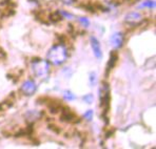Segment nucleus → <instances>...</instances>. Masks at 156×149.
Wrapping results in <instances>:
<instances>
[{
	"label": "nucleus",
	"mask_w": 156,
	"mask_h": 149,
	"mask_svg": "<svg viewBox=\"0 0 156 149\" xmlns=\"http://www.w3.org/2000/svg\"><path fill=\"white\" fill-rule=\"evenodd\" d=\"M125 21L127 22V23H130V24H138L139 22L143 21V16L137 12L129 13L125 17Z\"/></svg>",
	"instance_id": "obj_5"
},
{
	"label": "nucleus",
	"mask_w": 156,
	"mask_h": 149,
	"mask_svg": "<svg viewBox=\"0 0 156 149\" xmlns=\"http://www.w3.org/2000/svg\"><path fill=\"white\" fill-rule=\"evenodd\" d=\"M118 60V57L115 52H112L111 54V57H110V60H109V63H108V66H107V72L111 70L112 68L114 67V65L116 64V61Z\"/></svg>",
	"instance_id": "obj_8"
},
{
	"label": "nucleus",
	"mask_w": 156,
	"mask_h": 149,
	"mask_svg": "<svg viewBox=\"0 0 156 149\" xmlns=\"http://www.w3.org/2000/svg\"><path fill=\"white\" fill-rule=\"evenodd\" d=\"M33 74L38 78H47L50 74V63L42 59H38L32 62L31 65Z\"/></svg>",
	"instance_id": "obj_2"
},
{
	"label": "nucleus",
	"mask_w": 156,
	"mask_h": 149,
	"mask_svg": "<svg viewBox=\"0 0 156 149\" xmlns=\"http://www.w3.org/2000/svg\"><path fill=\"white\" fill-rule=\"evenodd\" d=\"M139 8H155V2L153 0H147V1L143 2L139 5Z\"/></svg>",
	"instance_id": "obj_10"
},
{
	"label": "nucleus",
	"mask_w": 156,
	"mask_h": 149,
	"mask_svg": "<svg viewBox=\"0 0 156 149\" xmlns=\"http://www.w3.org/2000/svg\"><path fill=\"white\" fill-rule=\"evenodd\" d=\"M93 100H94V97H93V95H91V93H89V95H87L83 97V101L88 103V104H91V103L93 102Z\"/></svg>",
	"instance_id": "obj_13"
},
{
	"label": "nucleus",
	"mask_w": 156,
	"mask_h": 149,
	"mask_svg": "<svg viewBox=\"0 0 156 149\" xmlns=\"http://www.w3.org/2000/svg\"><path fill=\"white\" fill-rule=\"evenodd\" d=\"M91 46L92 49H93V52L95 55V57L97 59H101L102 58V50L101 47H100L99 41L97 40L95 37H91Z\"/></svg>",
	"instance_id": "obj_6"
},
{
	"label": "nucleus",
	"mask_w": 156,
	"mask_h": 149,
	"mask_svg": "<svg viewBox=\"0 0 156 149\" xmlns=\"http://www.w3.org/2000/svg\"><path fill=\"white\" fill-rule=\"evenodd\" d=\"M36 89H37V86H36V83L33 80H27V81L23 82V84L21 85V91L26 96L34 95Z\"/></svg>",
	"instance_id": "obj_3"
},
{
	"label": "nucleus",
	"mask_w": 156,
	"mask_h": 149,
	"mask_svg": "<svg viewBox=\"0 0 156 149\" xmlns=\"http://www.w3.org/2000/svg\"><path fill=\"white\" fill-rule=\"evenodd\" d=\"M75 119H77L76 117H75V114L73 113V112H71L70 110H66L62 111V113H61V120L62 121H66V122H74Z\"/></svg>",
	"instance_id": "obj_7"
},
{
	"label": "nucleus",
	"mask_w": 156,
	"mask_h": 149,
	"mask_svg": "<svg viewBox=\"0 0 156 149\" xmlns=\"http://www.w3.org/2000/svg\"><path fill=\"white\" fill-rule=\"evenodd\" d=\"M63 98H65L66 101H73L76 99V96H75L72 91L66 90V91H63Z\"/></svg>",
	"instance_id": "obj_9"
},
{
	"label": "nucleus",
	"mask_w": 156,
	"mask_h": 149,
	"mask_svg": "<svg viewBox=\"0 0 156 149\" xmlns=\"http://www.w3.org/2000/svg\"><path fill=\"white\" fill-rule=\"evenodd\" d=\"M78 20H79V22L82 24V26H84V27H88L89 25H90V21H89V19H88V18H86V17H80Z\"/></svg>",
	"instance_id": "obj_12"
},
{
	"label": "nucleus",
	"mask_w": 156,
	"mask_h": 149,
	"mask_svg": "<svg viewBox=\"0 0 156 149\" xmlns=\"http://www.w3.org/2000/svg\"><path fill=\"white\" fill-rule=\"evenodd\" d=\"M90 86L91 87H94L96 85V83H97V75H96V73H91L90 74Z\"/></svg>",
	"instance_id": "obj_11"
},
{
	"label": "nucleus",
	"mask_w": 156,
	"mask_h": 149,
	"mask_svg": "<svg viewBox=\"0 0 156 149\" xmlns=\"http://www.w3.org/2000/svg\"><path fill=\"white\" fill-rule=\"evenodd\" d=\"M60 1H62L65 4H73L75 2V0H60Z\"/></svg>",
	"instance_id": "obj_16"
},
{
	"label": "nucleus",
	"mask_w": 156,
	"mask_h": 149,
	"mask_svg": "<svg viewBox=\"0 0 156 149\" xmlns=\"http://www.w3.org/2000/svg\"><path fill=\"white\" fill-rule=\"evenodd\" d=\"M123 34L120 33V32H117V33H114L113 35L111 36V39H110V42H111L112 46L114 49H120L123 44Z\"/></svg>",
	"instance_id": "obj_4"
},
{
	"label": "nucleus",
	"mask_w": 156,
	"mask_h": 149,
	"mask_svg": "<svg viewBox=\"0 0 156 149\" xmlns=\"http://www.w3.org/2000/svg\"><path fill=\"white\" fill-rule=\"evenodd\" d=\"M60 15L61 16H63V17H66V18H69V19H73L74 18V15H72V14H70V13H66V11H60Z\"/></svg>",
	"instance_id": "obj_15"
},
{
	"label": "nucleus",
	"mask_w": 156,
	"mask_h": 149,
	"mask_svg": "<svg viewBox=\"0 0 156 149\" xmlns=\"http://www.w3.org/2000/svg\"><path fill=\"white\" fill-rule=\"evenodd\" d=\"M68 59V49L65 45L57 44L54 45L48 52V60L53 65H61Z\"/></svg>",
	"instance_id": "obj_1"
},
{
	"label": "nucleus",
	"mask_w": 156,
	"mask_h": 149,
	"mask_svg": "<svg viewBox=\"0 0 156 149\" xmlns=\"http://www.w3.org/2000/svg\"><path fill=\"white\" fill-rule=\"evenodd\" d=\"M83 117H84V119H86V120L91 121L92 119H93V110H88L87 112H84Z\"/></svg>",
	"instance_id": "obj_14"
}]
</instances>
